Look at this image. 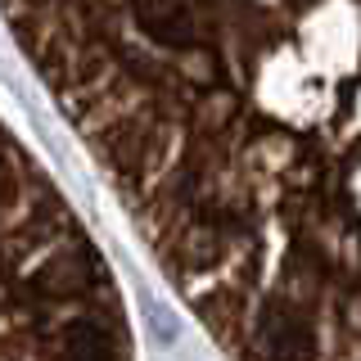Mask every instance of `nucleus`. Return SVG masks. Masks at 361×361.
<instances>
[{"label": "nucleus", "instance_id": "1", "mask_svg": "<svg viewBox=\"0 0 361 361\" xmlns=\"http://www.w3.org/2000/svg\"><path fill=\"white\" fill-rule=\"evenodd\" d=\"M135 235L231 361H357L361 0H0Z\"/></svg>", "mask_w": 361, "mask_h": 361}, {"label": "nucleus", "instance_id": "2", "mask_svg": "<svg viewBox=\"0 0 361 361\" xmlns=\"http://www.w3.org/2000/svg\"><path fill=\"white\" fill-rule=\"evenodd\" d=\"M0 361H135L104 248L0 118Z\"/></svg>", "mask_w": 361, "mask_h": 361}]
</instances>
